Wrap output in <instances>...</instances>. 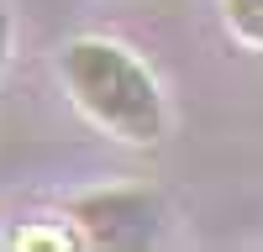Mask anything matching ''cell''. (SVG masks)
Wrapping results in <instances>:
<instances>
[{
	"label": "cell",
	"mask_w": 263,
	"mask_h": 252,
	"mask_svg": "<svg viewBox=\"0 0 263 252\" xmlns=\"http://www.w3.org/2000/svg\"><path fill=\"white\" fill-rule=\"evenodd\" d=\"M58 79L69 90L74 111L100 126L105 137L126 147H153L168 126V105L153 69L111 37H74L58 53Z\"/></svg>",
	"instance_id": "cell-1"
},
{
	"label": "cell",
	"mask_w": 263,
	"mask_h": 252,
	"mask_svg": "<svg viewBox=\"0 0 263 252\" xmlns=\"http://www.w3.org/2000/svg\"><path fill=\"white\" fill-rule=\"evenodd\" d=\"M74 221V242L79 247H100V252H137L158 242L163 226V205L147 189H90L69 205Z\"/></svg>",
	"instance_id": "cell-2"
},
{
	"label": "cell",
	"mask_w": 263,
	"mask_h": 252,
	"mask_svg": "<svg viewBox=\"0 0 263 252\" xmlns=\"http://www.w3.org/2000/svg\"><path fill=\"white\" fill-rule=\"evenodd\" d=\"M221 16H227V32L242 48L263 53V0H221Z\"/></svg>",
	"instance_id": "cell-3"
},
{
	"label": "cell",
	"mask_w": 263,
	"mask_h": 252,
	"mask_svg": "<svg viewBox=\"0 0 263 252\" xmlns=\"http://www.w3.org/2000/svg\"><path fill=\"white\" fill-rule=\"evenodd\" d=\"M11 42H16V27H11V11L0 6V74H6V63H11Z\"/></svg>",
	"instance_id": "cell-4"
}]
</instances>
